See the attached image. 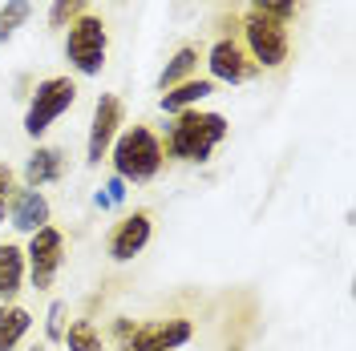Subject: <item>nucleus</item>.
Wrapping results in <instances>:
<instances>
[{"label":"nucleus","mask_w":356,"mask_h":351,"mask_svg":"<svg viewBox=\"0 0 356 351\" xmlns=\"http://www.w3.org/2000/svg\"><path fill=\"white\" fill-rule=\"evenodd\" d=\"M227 133H231V121H227L222 113H215V110H182V113H175L162 150H166V157H175V162L202 166V162H211V154L222 146Z\"/></svg>","instance_id":"1"},{"label":"nucleus","mask_w":356,"mask_h":351,"mask_svg":"<svg viewBox=\"0 0 356 351\" xmlns=\"http://www.w3.org/2000/svg\"><path fill=\"white\" fill-rule=\"evenodd\" d=\"M110 162L113 178H122L126 186H142V182H154L162 174L166 150H162V137L150 126H122V133L110 146Z\"/></svg>","instance_id":"2"},{"label":"nucleus","mask_w":356,"mask_h":351,"mask_svg":"<svg viewBox=\"0 0 356 351\" xmlns=\"http://www.w3.org/2000/svg\"><path fill=\"white\" fill-rule=\"evenodd\" d=\"M77 105V77H69V73H57V77H44L33 85L29 93V101H24V117H21V130L24 137H33V142H41L44 133L53 130L69 110Z\"/></svg>","instance_id":"3"},{"label":"nucleus","mask_w":356,"mask_h":351,"mask_svg":"<svg viewBox=\"0 0 356 351\" xmlns=\"http://www.w3.org/2000/svg\"><path fill=\"white\" fill-rule=\"evenodd\" d=\"M106 57H110V28L97 12H86L65 28V61L73 77H102L106 73Z\"/></svg>","instance_id":"4"},{"label":"nucleus","mask_w":356,"mask_h":351,"mask_svg":"<svg viewBox=\"0 0 356 351\" xmlns=\"http://www.w3.org/2000/svg\"><path fill=\"white\" fill-rule=\"evenodd\" d=\"M113 351H178L182 343L195 339V323L191 319H118L113 323Z\"/></svg>","instance_id":"5"},{"label":"nucleus","mask_w":356,"mask_h":351,"mask_svg":"<svg viewBox=\"0 0 356 351\" xmlns=\"http://www.w3.org/2000/svg\"><path fill=\"white\" fill-rule=\"evenodd\" d=\"M65 259H69V242L53 222L41 226V230H33L29 242H24V279L33 283V291H49L57 283Z\"/></svg>","instance_id":"6"},{"label":"nucleus","mask_w":356,"mask_h":351,"mask_svg":"<svg viewBox=\"0 0 356 351\" xmlns=\"http://www.w3.org/2000/svg\"><path fill=\"white\" fill-rule=\"evenodd\" d=\"M239 28H243L247 57H251L259 69H280L291 57V33H288V24H275V21H267V17L247 12Z\"/></svg>","instance_id":"7"},{"label":"nucleus","mask_w":356,"mask_h":351,"mask_svg":"<svg viewBox=\"0 0 356 351\" xmlns=\"http://www.w3.org/2000/svg\"><path fill=\"white\" fill-rule=\"evenodd\" d=\"M126 126V105L118 93H102L93 101V113H89V133H86V166H102L110 157L113 137Z\"/></svg>","instance_id":"8"},{"label":"nucleus","mask_w":356,"mask_h":351,"mask_svg":"<svg viewBox=\"0 0 356 351\" xmlns=\"http://www.w3.org/2000/svg\"><path fill=\"white\" fill-rule=\"evenodd\" d=\"M154 239V214L150 210H130L113 222L110 239H106V255L110 263H134Z\"/></svg>","instance_id":"9"},{"label":"nucleus","mask_w":356,"mask_h":351,"mask_svg":"<svg viewBox=\"0 0 356 351\" xmlns=\"http://www.w3.org/2000/svg\"><path fill=\"white\" fill-rule=\"evenodd\" d=\"M207 77L215 85H247L251 77H259V65L247 57V49L235 37H219L207 49Z\"/></svg>","instance_id":"10"},{"label":"nucleus","mask_w":356,"mask_h":351,"mask_svg":"<svg viewBox=\"0 0 356 351\" xmlns=\"http://www.w3.org/2000/svg\"><path fill=\"white\" fill-rule=\"evenodd\" d=\"M53 222V206H49V198L44 190H17L13 194V206H8V226L13 230H21V234H33V230H41Z\"/></svg>","instance_id":"11"},{"label":"nucleus","mask_w":356,"mask_h":351,"mask_svg":"<svg viewBox=\"0 0 356 351\" xmlns=\"http://www.w3.org/2000/svg\"><path fill=\"white\" fill-rule=\"evenodd\" d=\"M61 174H65V150L61 146H37L21 170L29 190H41L49 182H61Z\"/></svg>","instance_id":"12"},{"label":"nucleus","mask_w":356,"mask_h":351,"mask_svg":"<svg viewBox=\"0 0 356 351\" xmlns=\"http://www.w3.org/2000/svg\"><path fill=\"white\" fill-rule=\"evenodd\" d=\"M24 246L21 242H0V303H17L24 291Z\"/></svg>","instance_id":"13"},{"label":"nucleus","mask_w":356,"mask_h":351,"mask_svg":"<svg viewBox=\"0 0 356 351\" xmlns=\"http://www.w3.org/2000/svg\"><path fill=\"white\" fill-rule=\"evenodd\" d=\"M215 93V81L211 77H191V81H182V85L166 89L162 97H158V105H162V113H182V110H199L202 101Z\"/></svg>","instance_id":"14"},{"label":"nucleus","mask_w":356,"mask_h":351,"mask_svg":"<svg viewBox=\"0 0 356 351\" xmlns=\"http://www.w3.org/2000/svg\"><path fill=\"white\" fill-rule=\"evenodd\" d=\"M33 331V311L21 303H0V351H17Z\"/></svg>","instance_id":"15"},{"label":"nucleus","mask_w":356,"mask_h":351,"mask_svg":"<svg viewBox=\"0 0 356 351\" xmlns=\"http://www.w3.org/2000/svg\"><path fill=\"white\" fill-rule=\"evenodd\" d=\"M191 77H199V49H195V44H182L175 57L162 65V73H158V93L182 85V81H191Z\"/></svg>","instance_id":"16"},{"label":"nucleus","mask_w":356,"mask_h":351,"mask_svg":"<svg viewBox=\"0 0 356 351\" xmlns=\"http://www.w3.org/2000/svg\"><path fill=\"white\" fill-rule=\"evenodd\" d=\"M61 343H65V351H102L106 348V339H102V331H97L93 319H73L65 327V335H61Z\"/></svg>","instance_id":"17"},{"label":"nucleus","mask_w":356,"mask_h":351,"mask_svg":"<svg viewBox=\"0 0 356 351\" xmlns=\"http://www.w3.org/2000/svg\"><path fill=\"white\" fill-rule=\"evenodd\" d=\"M33 17V0H4L0 4V44H8Z\"/></svg>","instance_id":"18"},{"label":"nucleus","mask_w":356,"mask_h":351,"mask_svg":"<svg viewBox=\"0 0 356 351\" xmlns=\"http://www.w3.org/2000/svg\"><path fill=\"white\" fill-rule=\"evenodd\" d=\"M89 4H93V0H53L49 12H44V21H49V28H61V33H65L77 17L89 12Z\"/></svg>","instance_id":"19"},{"label":"nucleus","mask_w":356,"mask_h":351,"mask_svg":"<svg viewBox=\"0 0 356 351\" xmlns=\"http://www.w3.org/2000/svg\"><path fill=\"white\" fill-rule=\"evenodd\" d=\"M251 12L267 17V21H275V24H291L296 12H300V0H251Z\"/></svg>","instance_id":"20"},{"label":"nucleus","mask_w":356,"mask_h":351,"mask_svg":"<svg viewBox=\"0 0 356 351\" xmlns=\"http://www.w3.org/2000/svg\"><path fill=\"white\" fill-rule=\"evenodd\" d=\"M65 327H69V303L65 299H53L49 303V315H44V339L49 343H61Z\"/></svg>","instance_id":"21"},{"label":"nucleus","mask_w":356,"mask_h":351,"mask_svg":"<svg viewBox=\"0 0 356 351\" xmlns=\"http://www.w3.org/2000/svg\"><path fill=\"white\" fill-rule=\"evenodd\" d=\"M13 194H17V174H13V166H8V162H0V226L8 222Z\"/></svg>","instance_id":"22"},{"label":"nucleus","mask_w":356,"mask_h":351,"mask_svg":"<svg viewBox=\"0 0 356 351\" xmlns=\"http://www.w3.org/2000/svg\"><path fill=\"white\" fill-rule=\"evenodd\" d=\"M122 198H126V182H122V178H110L106 194H97V206H113V202H122Z\"/></svg>","instance_id":"23"},{"label":"nucleus","mask_w":356,"mask_h":351,"mask_svg":"<svg viewBox=\"0 0 356 351\" xmlns=\"http://www.w3.org/2000/svg\"><path fill=\"white\" fill-rule=\"evenodd\" d=\"M29 351H49V348H44V343H37V348H29Z\"/></svg>","instance_id":"24"}]
</instances>
